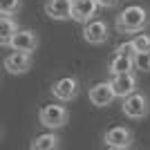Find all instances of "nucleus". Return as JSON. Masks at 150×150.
I'll list each match as a JSON object with an SVG mask.
<instances>
[{
	"label": "nucleus",
	"instance_id": "obj_1",
	"mask_svg": "<svg viewBox=\"0 0 150 150\" xmlns=\"http://www.w3.org/2000/svg\"><path fill=\"white\" fill-rule=\"evenodd\" d=\"M146 25H148V11L141 5L123 7L114 20V27L119 34H137V31H144Z\"/></svg>",
	"mask_w": 150,
	"mask_h": 150
},
{
	"label": "nucleus",
	"instance_id": "obj_2",
	"mask_svg": "<svg viewBox=\"0 0 150 150\" xmlns=\"http://www.w3.org/2000/svg\"><path fill=\"white\" fill-rule=\"evenodd\" d=\"M61 103H63V101H61ZM61 103H47V105L40 108V112H38V121H40V125L50 128V130H58V128H63V125L67 123L69 112H67V108L61 105Z\"/></svg>",
	"mask_w": 150,
	"mask_h": 150
},
{
	"label": "nucleus",
	"instance_id": "obj_3",
	"mask_svg": "<svg viewBox=\"0 0 150 150\" xmlns=\"http://www.w3.org/2000/svg\"><path fill=\"white\" fill-rule=\"evenodd\" d=\"M121 110H123V114L128 117V119H144V117H148L150 112V101L146 94L141 92H132L130 96H125L123 103H121Z\"/></svg>",
	"mask_w": 150,
	"mask_h": 150
},
{
	"label": "nucleus",
	"instance_id": "obj_4",
	"mask_svg": "<svg viewBox=\"0 0 150 150\" xmlns=\"http://www.w3.org/2000/svg\"><path fill=\"white\" fill-rule=\"evenodd\" d=\"M103 141H105L108 148H114V150H125L130 148L132 141H134V134H132L130 128H125V125H114L110 130H105L103 134Z\"/></svg>",
	"mask_w": 150,
	"mask_h": 150
},
{
	"label": "nucleus",
	"instance_id": "obj_5",
	"mask_svg": "<svg viewBox=\"0 0 150 150\" xmlns=\"http://www.w3.org/2000/svg\"><path fill=\"white\" fill-rule=\"evenodd\" d=\"M110 38V27L105 20L92 18L90 23H83V40L90 45H103Z\"/></svg>",
	"mask_w": 150,
	"mask_h": 150
},
{
	"label": "nucleus",
	"instance_id": "obj_6",
	"mask_svg": "<svg viewBox=\"0 0 150 150\" xmlns=\"http://www.w3.org/2000/svg\"><path fill=\"white\" fill-rule=\"evenodd\" d=\"M79 81L72 79V76H65V79H58L54 85H52V94H54V99L63 101V103H69V101H74L79 96Z\"/></svg>",
	"mask_w": 150,
	"mask_h": 150
},
{
	"label": "nucleus",
	"instance_id": "obj_7",
	"mask_svg": "<svg viewBox=\"0 0 150 150\" xmlns=\"http://www.w3.org/2000/svg\"><path fill=\"white\" fill-rule=\"evenodd\" d=\"M31 52H20L13 50L11 54H7L5 58V69L9 74H27L31 69Z\"/></svg>",
	"mask_w": 150,
	"mask_h": 150
},
{
	"label": "nucleus",
	"instance_id": "obj_8",
	"mask_svg": "<svg viewBox=\"0 0 150 150\" xmlns=\"http://www.w3.org/2000/svg\"><path fill=\"white\" fill-rule=\"evenodd\" d=\"M114 99H117V92H114L112 83L101 81V83H96V85H92V88H90V101H92V105H96V108H108V105H112Z\"/></svg>",
	"mask_w": 150,
	"mask_h": 150
},
{
	"label": "nucleus",
	"instance_id": "obj_9",
	"mask_svg": "<svg viewBox=\"0 0 150 150\" xmlns=\"http://www.w3.org/2000/svg\"><path fill=\"white\" fill-rule=\"evenodd\" d=\"M112 88L117 92V99H125L132 92H137V76L134 72H125V74H114L112 76Z\"/></svg>",
	"mask_w": 150,
	"mask_h": 150
},
{
	"label": "nucleus",
	"instance_id": "obj_10",
	"mask_svg": "<svg viewBox=\"0 0 150 150\" xmlns=\"http://www.w3.org/2000/svg\"><path fill=\"white\" fill-rule=\"evenodd\" d=\"M74 9V0H47L45 2V13L52 20H69Z\"/></svg>",
	"mask_w": 150,
	"mask_h": 150
},
{
	"label": "nucleus",
	"instance_id": "obj_11",
	"mask_svg": "<svg viewBox=\"0 0 150 150\" xmlns=\"http://www.w3.org/2000/svg\"><path fill=\"white\" fill-rule=\"evenodd\" d=\"M99 0H74V9H72V20L76 23H90L99 11Z\"/></svg>",
	"mask_w": 150,
	"mask_h": 150
},
{
	"label": "nucleus",
	"instance_id": "obj_12",
	"mask_svg": "<svg viewBox=\"0 0 150 150\" xmlns=\"http://www.w3.org/2000/svg\"><path fill=\"white\" fill-rule=\"evenodd\" d=\"M9 47L11 50H20V52H34L38 47V34L31 29H18L13 34Z\"/></svg>",
	"mask_w": 150,
	"mask_h": 150
},
{
	"label": "nucleus",
	"instance_id": "obj_13",
	"mask_svg": "<svg viewBox=\"0 0 150 150\" xmlns=\"http://www.w3.org/2000/svg\"><path fill=\"white\" fill-rule=\"evenodd\" d=\"M16 31H18V23L11 18V13H2L0 16V43L5 47H9Z\"/></svg>",
	"mask_w": 150,
	"mask_h": 150
},
{
	"label": "nucleus",
	"instance_id": "obj_14",
	"mask_svg": "<svg viewBox=\"0 0 150 150\" xmlns=\"http://www.w3.org/2000/svg\"><path fill=\"white\" fill-rule=\"evenodd\" d=\"M108 72L110 74H125V72H134V58L125 56V54H114V58L108 65Z\"/></svg>",
	"mask_w": 150,
	"mask_h": 150
},
{
	"label": "nucleus",
	"instance_id": "obj_15",
	"mask_svg": "<svg viewBox=\"0 0 150 150\" xmlns=\"http://www.w3.org/2000/svg\"><path fill=\"white\" fill-rule=\"evenodd\" d=\"M58 146H61V139L54 132H45V134H38L36 139H31L29 148L31 150H56Z\"/></svg>",
	"mask_w": 150,
	"mask_h": 150
},
{
	"label": "nucleus",
	"instance_id": "obj_16",
	"mask_svg": "<svg viewBox=\"0 0 150 150\" xmlns=\"http://www.w3.org/2000/svg\"><path fill=\"white\" fill-rule=\"evenodd\" d=\"M134 69L150 72V52H134Z\"/></svg>",
	"mask_w": 150,
	"mask_h": 150
},
{
	"label": "nucleus",
	"instance_id": "obj_17",
	"mask_svg": "<svg viewBox=\"0 0 150 150\" xmlns=\"http://www.w3.org/2000/svg\"><path fill=\"white\" fill-rule=\"evenodd\" d=\"M132 43H134L137 52H150V34H137L132 38Z\"/></svg>",
	"mask_w": 150,
	"mask_h": 150
},
{
	"label": "nucleus",
	"instance_id": "obj_18",
	"mask_svg": "<svg viewBox=\"0 0 150 150\" xmlns=\"http://www.w3.org/2000/svg\"><path fill=\"white\" fill-rule=\"evenodd\" d=\"M20 9V0H0V13H16Z\"/></svg>",
	"mask_w": 150,
	"mask_h": 150
},
{
	"label": "nucleus",
	"instance_id": "obj_19",
	"mask_svg": "<svg viewBox=\"0 0 150 150\" xmlns=\"http://www.w3.org/2000/svg\"><path fill=\"white\" fill-rule=\"evenodd\" d=\"M117 54H125V56H134V52H137V47H134V43L132 40H128V43H121L117 45Z\"/></svg>",
	"mask_w": 150,
	"mask_h": 150
},
{
	"label": "nucleus",
	"instance_id": "obj_20",
	"mask_svg": "<svg viewBox=\"0 0 150 150\" xmlns=\"http://www.w3.org/2000/svg\"><path fill=\"white\" fill-rule=\"evenodd\" d=\"M117 2H119V0H99V5H101V7H105V9H112V7H117Z\"/></svg>",
	"mask_w": 150,
	"mask_h": 150
}]
</instances>
